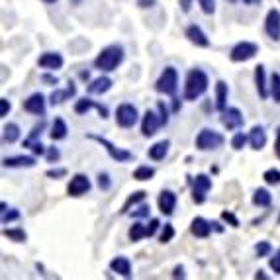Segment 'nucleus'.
I'll use <instances>...</instances> for the list:
<instances>
[{
  "instance_id": "32",
  "label": "nucleus",
  "mask_w": 280,
  "mask_h": 280,
  "mask_svg": "<svg viewBox=\"0 0 280 280\" xmlns=\"http://www.w3.org/2000/svg\"><path fill=\"white\" fill-rule=\"evenodd\" d=\"M2 233H4V237H8V239H10V241H14V243H26V239H28V235H26V231H24L22 227L4 229Z\"/></svg>"
},
{
  "instance_id": "13",
  "label": "nucleus",
  "mask_w": 280,
  "mask_h": 280,
  "mask_svg": "<svg viewBox=\"0 0 280 280\" xmlns=\"http://www.w3.org/2000/svg\"><path fill=\"white\" fill-rule=\"evenodd\" d=\"M24 110L33 116H45V96L41 92H33L29 98L24 100Z\"/></svg>"
},
{
  "instance_id": "30",
  "label": "nucleus",
  "mask_w": 280,
  "mask_h": 280,
  "mask_svg": "<svg viewBox=\"0 0 280 280\" xmlns=\"http://www.w3.org/2000/svg\"><path fill=\"white\" fill-rule=\"evenodd\" d=\"M145 194H147L145 190H138V192H134V194L124 202V206H122V210H120V212H122V214H130V208H132V206H136V204H140V202H143V200H145Z\"/></svg>"
},
{
  "instance_id": "5",
  "label": "nucleus",
  "mask_w": 280,
  "mask_h": 280,
  "mask_svg": "<svg viewBox=\"0 0 280 280\" xmlns=\"http://www.w3.org/2000/svg\"><path fill=\"white\" fill-rule=\"evenodd\" d=\"M88 140L96 141V143H100L106 151H108V155H110V159H114L116 163H130V161H134V153H130L128 149H122V147H116L112 141H108L106 138H102V136H96V134H88L86 136Z\"/></svg>"
},
{
  "instance_id": "40",
  "label": "nucleus",
  "mask_w": 280,
  "mask_h": 280,
  "mask_svg": "<svg viewBox=\"0 0 280 280\" xmlns=\"http://www.w3.org/2000/svg\"><path fill=\"white\" fill-rule=\"evenodd\" d=\"M222 220H224L225 224H229L231 227H239V220H237V216H235L233 212H229V210H224V212H222Z\"/></svg>"
},
{
  "instance_id": "26",
  "label": "nucleus",
  "mask_w": 280,
  "mask_h": 280,
  "mask_svg": "<svg viewBox=\"0 0 280 280\" xmlns=\"http://www.w3.org/2000/svg\"><path fill=\"white\" fill-rule=\"evenodd\" d=\"M168 147H170V141L168 140H163V141H157L155 145H151L149 147V159H153V161H163L165 157H167V153H168Z\"/></svg>"
},
{
  "instance_id": "22",
  "label": "nucleus",
  "mask_w": 280,
  "mask_h": 280,
  "mask_svg": "<svg viewBox=\"0 0 280 280\" xmlns=\"http://www.w3.org/2000/svg\"><path fill=\"white\" fill-rule=\"evenodd\" d=\"M112 79L110 77H106V75H102V77H98V79H94L88 86H86V90L90 92V94H106L110 88H112Z\"/></svg>"
},
{
  "instance_id": "18",
  "label": "nucleus",
  "mask_w": 280,
  "mask_h": 280,
  "mask_svg": "<svg viewBox=\"0 0 280 280\" xmlns=\"http://www.w3.org/2000/svg\"><path fill=\"white\" fill-rule=\"evenodd\" d=\"M212 222H208V220H204L202 216H196L192 222H190V233L194 235V237H200V239H206L210 233H212Z\"/></svg>"
},
{
  "instance_id": "55",
  "label": "nucleus",
  "mask_w": 280,
  "mask_h": 280,
  "mask_svg": "<svg viewBox=\"0 0 280 280\" xmlns=\"http://www.w3.org/2000/svg\"><path fill=\"white\" fill-rule=\"evenodd\" d=\"M180 6H182V12H190L192 0H180Z\"/></svg>"
},
{
  "instance_id": "29",
  "label": "nucleus",
  "mask_w": 280,
  "mask_h": 280,
  "mask_svg": "<svg viewBox=\"0 0 280 280\" xmlns=\"http://www.w3.org/2000/svg\"><path fill=\"white\" fill-rule=\"evenodd\" d=\"M2 140H4V143H16L20 140V126L14 122H8L2 128Z\"/></svg>"
},
{
  "instance_id": "41",
  "label": "nucleus",
  "mask_w": 280,
  "mask_h": 280,
  "mask_svg": "<svg viewBox=\"0 0 280 280\" xmlns=\"http://www.w3.org/2000/svg\"><path fill=\"white\" fill-rule=\"evenodd\" d=\"M157 110H159V116H161V124L167 126V124H168V108H167V104H165L163 100H159Z\"/></svg>"
},
{
  "instance_id": "35",
  "label": "nucleus",
  "mask_w": 280,
  "mask_h": 280,
  "mask_svg": "<svg viewBox=\"0 0 280 280\" xmlns=\"http://www.w3.org/2000/svg\"><path fill=\"white\" fill-rule=\"evenodd\" d=\"M271 96L277 104H280V73H273L271 77Z\"/></svg>"
},
{
  "instance_id": "46",
  "label": "nucleus",
  "mask_w": 280,
  "mask_h": 280,
  "mask_svg": "<svg viewBox=\"0 0 280 280\" xmlns=\"http://www.w3.org/2000/svg\"><path fill=\"white\" fill-rule=\"evenodd\" d=\"M10 110H12L10 100L8 98H0V118H6L10 114Z\"/></svg>"
},
{
  "instance_id": "4",
  "label": "nucleus",
  "mask_w": 280,
  "mask_h": 280,
  "mask_svg": "<svg viewBox=\"0 0 280 280\" xmlns=\"http://www.w3.org/2000/svg\"><path fill=\"white\" fill-rule=\"evenodd\" d=\"M224 136L216 130H210V128H204L200 130V134L196 136V149L198 151H216L224 145Z\"/></svg>"
},
{
  "instance_id": "38",
  "label": "nucleus",
  "mask_w": 280,
  "mask_h": 280,
  "mask_svg": "<svg viewBox=\"0 0 280 280\" xmlns=\"http://www.w3.org/2000/svg\"><path fill=\"white\" fill-rule=\"evenodd\" d=\"M172 237H174V227L170 225V224H165L163 225V229H161V235H159V241L165 245V243H168V241H172Z\"/></svg>"
},
{
  "instance_id": "59",
  "label": "nucleus",
  "mask_w": 280,
  "mask_h": 280,
  "mask_svg": "<svg viewBox=\"0 0 280 280\" xmlns=\"http://www.w3.org/2000/svg\"><path fill=\"white\" fill-rule=\"evenodd\" d=\"M140 4H141V8H143V4H149V6H151V4H153V0H140Z\"/></svg>"
},
{
  "instance_id": "8",
  "label": "nucleus",
  "mask_w": 280,
  "mask_h": 280,
  "mask_svg": "<svg viewBox=\"0 0 280 280\" xmlns=\"http://www.w3.org/2000/svg\"><path fill=\"white\" fill-rule=\"evenodd\" d=\"M212 188V178L208 174H196L192 180V200L194 204H204Z\"/></svg>"
},
{
  "instance_id": "57",
  "label": "nucleus",
  "mask_w": 280,
  "mask_h": 280,
  "mask_svg": "<svg viewBox=\"0 0 280 280\" xmlns=\"http://www.w3.org/2000/svg\"><path fill=\"white\" fill-rule=\"evenodd\" d=\"M212 225H214V229H216V231H224V227H222L218 222H212Z\"/></svg>"
},
{
  "instance_id": "24",
  "label": "nucleus",
  "mask_w": 280,
  "mask_h": 280,
  "mask_svg": "<svg viewBox=\"0 0 280 280\" xmlns=\"http://www.w3.org/2000/svg\"><path fill=\"white\" fill-rule=\"evenodd\" d=\"M75 94H77V86H75L73 83H69V86H67L65 90L55 88V90L51 92V96H49V102H51V106H57V104H63L67 98H71V96H75Z\"/></svg>"
},
{
  "instance_id": "51",
  "label": "nucleus",
  "mask_w": 280,
  "mask_h": 280,
  "mask_svg": "<svg viewBox=\"0 0 280 280\" xmlns=\"http://www.w3.org/2000/svg\"><path fill=\"white\" fill-rule=\"evenodd\" d=\"M29 147H31L33 155H43V153H45V147L41 145V141H33V143L29 145Z\"/></svg>"
},
{
  "instance_id": "61",
  "label": "nucleus",
  "mask_w": 280,
  "mask_h": 280,
  "mask_svg": "<svg viewBox=\"0 0 280 280\" xmlns=\"http://www.w3.org/2000/svg\"><path fill=\"white\" fill-rule=\"evenodd\" d=\"M71 2H73V4H81V0H71Z\"/></svg>"
},
{
  "instance_id": "14",
  "label": "nucleus",
  "mask_w": 280,
  "mask_h": 280,
  "mask_svg": "<svg viewBox=\"0 0 280 280\" xmlns=\"http://www.w3.org/2000/svg\"><path fill=\"white\" fill-rule=\"evenodd\" d=\"M37 65H39L41 69H45V71H57V69H61V67L65 65V59H63V55L57 53V51H47V53H43V55L37 59Z\"/></svg>"
},
{
  "instance_id": "2",
  "label": "nucleus",
  "mask_w": 280,
  "mask_h": 280,
  "mask_svg": "<svg viewBox=\"0 0 280 280\" xmlns=\"http://www.w3.org/2000/svg\"><path fill=\"white\" fill-rule=\"evenodd\" d=\"M210 79L202 69H190L184 81V100H198L208 90Z\"/></svg>"
},
{
  "instance_id": "3",
  "label": "nucleus",
  "mask_w": 280,
  "mask_h": 280,
  "mask_svg": "<svg viewBox=\"0 0 280 280\" xmlns=\"http://www.w3.org/2000/svg\"><path fill=\"white\" fill-rule=\"evenodd\" d=\"M157 92L165 94V96H174L176 88H178V73L174 67H165L163 73L159 75L157 83H155Z\"/></svg>"
},
{
  "instance_id": "48",
  "label": "nucleus",
  "mask_w": 280,
  "mask_h": 280,
  "mask_svg": "<svg viewBox=\"0 0 280 280\" xmlns=\"http://www.w3.org/2000/svg\"><path fill=\"white\" fill-rule=\"evenodd\" d=\"M67 174V168H49L47 172H45V176H49V178H63Z\"/></svg>"
},
{
  "instance_id": "60",
  "label": "nucleus",
  "mask_w": 280,
  "mask_h": 280,
  "mask_svg": "<svg viewBox=\"0 0 280 280\" xmlns=\"http://www.w3.org/2000/svg\"><path fill=\"white\" fill-rule=\"evenodd\" d=\"M43 2H45V4H55L57 0H43Z\"/></svg>"
},
{
  "instance_id": "9",
  "label": "nucleus",
  "mask_w": 280,
  "mask_h": 280,
  "mask_svg": "<svg viewBox=\"0 0 280 280\" xmlns=\"http://www.w3.org/2000/svg\"><path fill=\"white\" fill-rule=\"evenodd\" d=\"M222 124H224V128L227 130V132H235V130H239V128H243V124H245V118H243V112L239 110V108H235V106H231V108H225L224 112H222Z\"/></svg>"
},
{
  "instance_id": "53",
  "label": "nucleus",
  "mask_w": 280,
  "mask_h": 280,
  "mask_svg": "<svg viewBox=\"0 0 280 280\" xmlns=\"http://www.w3.org/2000/svg\"><path fill=\"white\" fill-rule=\"evenodd\" d=\"M172 279H184V269H182V267H174Z\"/></svg>"
},
{
  "instance_id": "15",
  "label": "nucleus",
  "mask_w": 280,
  "mask_h": 280,
  "mask_svg": "<svg viewBox=\"0 0 280 280\" xmlns=\"http://www.w3.org/2000/svg\"><path fill=\"white\" fill-rule=\"evenodd\" d=\"M92 108L98 110V114H100L102 120L108 118V108L102 106V104H98V102H94V100H90V98H81V100H77V104H75V112H77L79 116L88 114V110H92Z\"/></svg>"
},
{
  "instance_id": "16",
  "label": "nucleus",
  "mask_w": 280,
  "mask_h": 280,
  "mask_svg": "<svg viewBox=\"0 0 280 280\" xmlns=\"http://www.w3.org/2000/svg\"><path fill=\"white\" fill-rule=\"evenodd\" d=\"M157 206H159V212L165 214V216H172L174 214V208H176V194L172 190H163L157 198Z\"/></svg>"
},
{
  "instance_id": "44",
  "label": "nucleus",
  "mask_w": 280,
  "mask_h": 280,
  "mask_svg": "<svg viewBox=\"0 0 280 280\" xmlns=\"http://www.w3.org/2000/svg\"><path fill=\"white\" fill-rule=\"evenodd\" d=\"M16 220H20V212L18 210H6V212H2V224L6 225V224H10V222H16Z\"/></svg>"
},
{
  "instance_id": "6",
  "label": "nucleus",
  "mask_w": 280,
  "mask_h": 280,
  "mask_svg": "<svg viewBox=\"0 0 280 280\" xmlns=\"http://www.w3.org/2000/svg\"><path fill=\"white\" fill-rule=\"evenodd\" d=\"M257 53H259V45L255 41H239L231 47L229 59L233 63H245V61H251Z\"/></svg>"
},
{
  "instance_id": "42",
  "label": "nucleus",
  "mask_w": 280,
  "mask_h": 280,
  "mask_svg": "<svg viewBox=\"0 0 280 280\" xmlns=\"http://www.w3.org/2000/svg\"><path fill=\"white\" fill-rule=\"evenodd\" d=\"M198 4L202 8V12L208 14V16L216 12V0H198Z\"/></svg>"
},
{
  "instance_id": "1",
  "label": "nucleus",
  "mask_w": 280,
  "mask_h": 280,
  "mask_svg": "<svg viewBox=\"0 0 280 280\" xmlns=\"http://www.w3.org/2000/svg\"><path fill=\"white\" fill-rule=\"evenodd\" d=\"M124 55L126 53H124V47L120 43H110L94 59V69H98L100 73H112L122 65Z\"/></svg>"
},
{
  "instance_id": "23",
  "label": "nucleus",
  "mask_w": 280,
  "mask_h": 280,
  "mask_svg": "<svg viewBox=\"0 0 280 280\" xmlns=\"http://www.w3.org/2000/svg\"><path fill=\"white\" fill-rule=\"evenodd\" d=\"M227 96H229V86L225 81H218L216 83V108L220 112H224L227 108Z\"/></svg>"
},
{
  "instance_id": "37",
  "label": "nucleus",
  "mask_w": 280,
  "mask_h": 280,
  "mask_svg": "<svg viewBox=\"0 0 280 280\" xmlns=\"http://www.w3.org/2000/svg\"><path fill=\"white\" fill-rule=\"evenodd\" d=\"M255 253H257V257H259V259L269 257V255L273 253V245H271L269 241H259V243L255 245Z\"/></svg>"
},
{
  "instance_id": "20",
  "label": "nucleus",
  "mask_w": 280,
  "mask_h": 280,
  "mask_svg": "<svg viewBox=\"0 0 280 280\" xmlns=\"http://www.w3.org/2000/svg\"><path fill=\"white\" fill-rule=\"evenodd\" d=\"M4 167L8 168H31L35 167V159L33 157H28V155H18V157H6L2 161Z\"/></svg>"
},
{
  "instance_id": "17",
  "label": "nucleus",
  "mask_w": 280,
  "mask_h": 280,
  "mask_svg": "<svg viewBox=\"0 0 280 280\" xmlns=\"http://www.w3.org/2000/svg\"><path fill=\"white\" fill-rule=\"evenodd\" d=\"M184 33H186V37H188V41L192 45H196V47H210V37L204 33V29L200 26L192 24V26L186 28Z\"/></svg>"
},
{
  "instance_id": "62",
  "label": "nucleus",
  "mask_w": 280,
  "mask_h": 280,
  "mask_svg": "<svg viewBox=\"0 0 280 280\" xmlns=\"http://www.w3.org/2000/svg\"><path fill=\"white\" fill-rule=\"evenodd\" d=\"M227 2H231V4H235V2H237V0H227Z\"/></svg>"
},
{
  "instance_id": "21",
  "label": "nucleus",
  "mask_w": 280,
  "mask_h": 280,
  "mask_svg": "<svg viewBox=\"0 0 280 280\" xmlns=\"http://www.w3.org/2000/svg\"><path fill=\"white\" fill-rule=\"evenodd\" d=\"M255 86H257V92L261 96V100H267L269 98V88H267V73H265V67L263 65H257L255 67Z\"/></svg>"
},
{
  "instance_id": "47",
  "label": "nucleus",
  "mask_w": 280,
  "mask_h": 280,
  "mask_svg": "<svg viewBox=\"0 0 280 280\" xmlns=\"http://www.w3.org/2000/svg\"><path fill=\"white\" fill-rule=\"evenodd\" d=\"M269 267L277 273V275H280V249L271 257V261H269Z\"/></svg>"
},
{
  "instance_id": "50",
  "label": "nucleus",
  "mask_w": 280,
  "mask_h": 280,
  "mask_svg": "<svg viewBox=\"0 0 280 280\" xmlns=\"http://www.w3.org/2000/svg\"><path fill=\"white\" fill-rule=\"evenodd\" d=\"M149 210H151V208H149L147 204H141L138 210L132 212V216H134V218H147V216H149Z\"/></svg>"
},
{
  "instance_id": "49",
  "label": "nucleus",
  "mask_w": 280,
  "mask_h": 280,
  "mask_svg": "<svg viewBox=\"0 0 280 280\" xmlns=\"http://www.w3.org/2000/svg\"><path fill=\"white\" fill-rule=\"evenodd\" d=\"M159 227H161V222H159L157 218H153V220L149 222V225H147V237H153Z\"/></svg>"
},
{
  "instance_id": "27",
  "label": "nucleus",
  "mask_w": 280,
  "mask_h": 280,
  "mask_svg": "<svg viewBox=\"0 0 280 280\" xmlns=\"http://www.w3.org/2000/svg\"><path fill=\"white\" fill-rule=\"evenodd\" d=\"M67 134H69V128H67V124H65V120L63 118H55L53 120V124H51V140L53 141H61L67 138Z\"/></svg>"
},
{
  "instance_id": "12",
  "label": "nucleus",
  "mask_w": 280,
  "mask_h": 280,
  "mask_svg": "<svg viewBox=\"0 0 280 280\" xmlns=\"http://www.w3.org/2000/svg\"><path fill=\"white\" fill-rule=\"evenodd\" d=\"M265 31L273 41H280V10L271 8L265 18Z\"/></svg>"
},
{
  "instance_id": "45",
  "label": "nucleus",
  "mask_w": 280,
  "mask_h": 280,
  "mask_svg": "<svg viewBox=\"0 0 280 280\" xmlns=\"http://www.w3.org/2000/svg\"><path fill=\"white\" fill-rule=\"evenodd\" d=\"M45 157H47V163H57V161L61 159V151H59L57 147H49Z\"/></svg>"
},
{
  "instance_id": "31",
  "label": "nucleus",
  "mask_w": 280,
  "mask_h": 280,
  "mask_svg": "<svg viewBox=\"0 0 280 280\" xmlns=\"http://www.w3.org/2000/svg\"><path fill=\"white\" fill-rule=\"evenodd\" d=\"M128 235H130V241H141L143 237H147V225H143L141 222H136L132 227H130V231H128Z\"/></svg>"
},
{
  "instance_id": "28",
  "label": "nucleus",
  "mask_w": 280,
  "mask_h": 280,
  "mask_svg": "<svg viewBox=\"0 0 280 280\" xmlns=\"http://www.w3.org/2000/svg\"><path fill=\"white\" fill-rule=\"evenodd\" d=\"M273 202V194L267 188H257L253 194V206L257 208H269Z\"/></svg>"
},
{
  "instance_id": "10",
  "label": "nucleus",
  "mask_w": 280,
  "mask_h": 280,
  "mask_svg": "<svg viewBox=\"0 0 280 280\" xmlns=\"http://www.w3.org/2000/svg\"><path fill=\"white\" fill-rule=\"evenodd\" d=\"M90 188H92L90 178H88L86 174H83V172H77V174L71 178L69 186H67V194H69V196H73V198H79V196L88 194V192H90Z\"/></svg>"
},
{
  "instance_id": "11",
  "label": "nucleus",
  "mask_w": 280,
  "mask_h": 280,
  "mask_svg": "<svg viewBox=\"0 0 280 280\" xmlns=\"http://www.w3.org/2000/svg\"><path fill=\"white\" fill-rule=\"evenodd\" d=\"M161 126H163L161 124V116H157L153 110H147L143 114V120H141V134H143V138H153L159 132Z\"/></svg>"
},
{
  "instance_id": "34",
  "label": "nucleus",
  "mask_w": 280,
  "mask_h": 280,
  "mask_svg": "<svg viewBox=\"0 0 280 280\" xmlns=\"http://www.w3.org/2000/svg\"><path fill=\"white\" fill-rule=\"evenodd\" d=\"M45 126H47V124H45V120H41L39 124H35V126L31 128V134H29V136L26 138V141H24V147H29V145H31L33 141L37 140V138H39V136L43 134V130H45Z\"/></svg>"
},
{
  "instance_id": "52",
  "label": "nucleus",
  "mask_w": 280,
  "mask_h": 280,
  "mask_svg": "<svg viewBox=\"0 0 280 280\" xmlns=\"http://www.w3.org/2000/svg\"><path fill=\"white\" fill-rule=\"evenodd\" d=\"M41 81L43 83H47L49 86H53V84H57L59 81H57V77H51V75H41Z\"/></svg>"
},
{
  "instance_id": "56",
  "label": "nucleus",
  "mask_w": 280,
  "mask_h": 280,
  "mask_svg": "<svg viewBox=\"0 0 280 280\" xmlns=\"http://www.w3.org/2000/svg\"><path fill=\"white\" fill-rule=\"evenodd\" d=\"M247 6H257V4H261V0H243Z\"/></svg>"
},
{
  "instance_id": "19",
  "label": "nucleus",
  "mask_w": 280,
  "mask_h": 280,
  "mask_svg": "<svg viewBox=\"0 0 280 280\" xmlns=\"http://www.w3.org/2000/svg\"><path fill=\"white\" fill-rule=\"evenodd\" d=\"M110 269H112L116 275L124 277V279H132V263H130V259L124 257V255L114 257V259L110 261Z\"/></svg>"
},
{
  "instance_id": "39",
  "label": "nucleus",
  "mask_w": 280,
  "mask_h": 280,
  "mask_svg": "<svg viewBox=\"0 0 280 280\" xmlns=\"http://www.w3.org/2000/svg\"><path fill=\"white\" fill-rule=\"evenodd\" d=\"M247 141H249V136H245L243 132H237V134L233 136V140H231V147H233L235 151H241Z\"/></svg>"
},
{
  "instance_id": "43",
  "label": "nucleus",
  "mask_w": 280,
  "mask_h": 280,
  "mask_svg": "<svg viewBox=\"0 0 280 280\" xmlns=\"http://www.w3.org/2000/svg\"><path fill=\"white\" fill-rule=\"evenodd\" d=\"M98 186H100V190H110L112 180H110V174H108V172H100V174H98Z\"/></svg>"
},
{
  "instance_id": "7",
  "label": "nucleus",
  "mask_w": 280,
  "mask_h": 280,
  "mask_svg": "<svg viewBox=\"0 0 280 280\" xmlns=\"http://www.w3.org/2000/svg\"><path fill=\"white\" fill-rule=\"evenodd\" d=\"M138 120H140V114H138V108L134 104L124 102V104H120L116 108V124L120 128L130 130V128H134L138 124Z\"/></svg>"
},
{
  "instance_id": "54",
  "label": "nucleus",
  "mask_w": 280,
  "mask_h": 280,
  "mask_svg": "<svg viewBox=\"0 0 280 280\" xmlns=\"http://www.w3.org/2000/svg\"><path fill=\"white\" fill-rule=\"evenodd\" d=\"M275 153H277V157L280 159V128L277 130V141H275Z\"/></svg>"
},
{
  "instance_id": "25",
  "label": "nucleus",
  "mask_w": 280,
  "mask_h": 280,
  "mask_svg": "<svg viewBox=\"0 0 280 280\" xmlns=\"http://www.w3.org/2000/svg\"><path fill=\"white\" fill-rule=\"evenodd\" d=\"M249 143L255 151H261L267 145V132L263 126H253V130L249 132Z\"/></svg>"
},
{
  "instance_id": "58",
  "label": "nucleus",
  "mask_w": 280,
  "mask_h": 280,
  "mask_svg": "<svg viewBox=\"0 0 280 280\" xmlns=\"http://www.w3.org/2000/svg\"><path fill=\"white\" fill-rule=\"evenodd\" d=\"M255 279H269V277H267V275H263V271H259V273L255 275Z\"/></svg>"
},
{
  "instance_id": "36",
  "label": "nucleus",
  "mask_w": 280,
  "mask_h": 280,
  "mask_svg": "<svg viewBox=\"0 0 280 280\" xmlns=\"http://www.w3.org/2000/svg\"><path fill=\"white\" fill-rule=\"evenodd\" d=\"M263 178H265V182H267V184H271V186H279L280 184V170L279 168H267V170L263 172Z\"/></svg>"
},
{
  "instance_id": "33",
  "label": "nucleus",
  "mask_w": 280,
  "mask_h": 280,
  "mask_svg": "<svg viewBox=\"0 0 280 280\" xmlns=\"http://www.w3.org/2000/svg\"><path fill=\"white\" fill-rule=\"evenodd\" d=\"M153 176H155V168H153V167H147V165H141V167H138V168L134 170V178L140 180V182L151 180Z\"/></svg>"
}]
</instances>
